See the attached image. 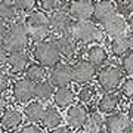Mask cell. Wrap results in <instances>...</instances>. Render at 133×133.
Here are the masks:
<instances>
[{
	"label": "cell",
	"instance_id": "16",
	"mask_svg": "<svg viewBox=\"0 0 133 133\" xmlns=\"http://www.w3.org/2000/svg\"><path fill=\"white\" fill-rule=\"evenodd\" d=\"M31 64L30 62V55L27 52H14L9 53V59H8V70H9V74L12 76H22L28 65Z\"/></svg>",
	"mask_w": 133,
	"mask_h": 133
},
{
	"label": "cell",
	"instance_id": "3",
	"mask_svg": "<svg viewBox=\"0 0 133 133\" xmlns=\"http://www.w3.org/2000/svg\"><path fill=\"white\" fill-rule=\"evenodd\" d=\"M31 55L37 64L44 68H52L59 62H62V56L58 50L56 44L52 40H42V42L31 44Z\"/></svg>",
	"mask_w": 133,
	"mask_h": 133
},
{
	"label": "cell",
	"instance_id": "20",
	"mask_svg": "<svg viewBox=\"0 0 133 133\" xmlns=\"http://www.w3.org/2000/svg\"><path fill=\"white\" fill-rule=\"evenodd\" d=\"M62 121H64V117H62L61 111L56 107H53V105L44 107L42 120H40V123H42L43 127L49 129V130H53V129L62 126Z\"/></svg>",
	"mask_w": 133,
	"mask_h": 133
},
{
	"label": "cell",
	"instance_id": "2",
	"mask_svg": "<svg viewBox=\"0 0 133 133\" xmlns=\"http://www.w3.org/2000/svg\"><path fill=\"white\" fill-rule=\"evenodd\" d=\"M24 25L28 33L30 42L37 43L42 40H46L49 37V24H48V15L43 10H33L31 14L25 15Z\"/></svg>",
	"mask_w": 133,
	"mask_h": 133
},
{
	"label": "cell",
	"instance_id": "26",
	"mask_svg": "<svg viewBox=\"0 0 133 133\" xmlns=\"http://www.w3.org/2000/svg\"><path fill=\"white\" fill-rule=\"evenodd\" d=\"M84 133H102L104 130V117L101 112H90L87 114L84 121Z\"/></svg>",
	"mask_w": 133,
	"mask_h": 133
},
{
	"label": "cell",
	"instance_id": "43",
	"mask_svg": "<svg viewBox=\"0 0 133 133\" xmlns=\"http://www.w3.org/2000/svg\"><path fill=\"white\" fill-rule=\"evenodd\" d=\"M127 8H129V12L133 14V0H129L127 2Z\"/></svg>",
	"mask_w": 133,
	"mask_h": 133
},
{
	"label": "cell",
	"instance_id": "40",
	"mask_svg": "<svg viewBox=\"0 0 133 133\" xmlns=\"http://www.w3.org/2000/svg\"><path fill=\"white\" fill-rule=\"evenodd\" d=\"M127 117L133 121V101L129 104V108H127Z\"/></svg>",
	"mask_w": 133,
	"mask_h": 133
},
{
	"label": "cell",
	"instance_id": "23",
	"mask_svg": "<svg viewBox=\"0 0 133 133\" xmlns=\"http://www.w3.org/2000/svg\"><path fill=\"white\" fill-rule=\"evenodd\" d=\"M43 111H44V105L38 101H31L28 104L25 105L24 111H22V115L25 118L28 120L30 123H40L42 120V115H43Z\"/></svg>",
	"mask_w": 133,
	"mask_h": 133
},
{
	"label": "cell",
	"instance_id": "4",
	"mask_svg": "<svg viewBox=\"0 0 133 133\" xmlns=\"http://www.w3.org/2000/svg\"><path fill=\"white\" fill-rule=\"evenodd\" d=\"M123 76L124 72L121 70V66L115 65V64L102 66L99 71L96 72L98 83H99L101 89L105 92H115V89H118L121 81H123L124 78Z\"/></svg>",
	"mask_w": 133,
	"mask_h": 133
},
{
	"label": "cell",
	"instance_id": "27",
	"mask_svg": "<svg viewBox=\"0 0 133 133\" xmlns=\"http://www.w3.org/2000/svg\"><path fill=\"white\" fill-rule=\"evenodd\" d=\"M77 98H78L81 105H92L98 99V89H96V86L83 84V87L77 93Z\"/></svg>",
	"mask_w": 133,
	"mask_h": 133
},
{
	"label": "cell",
	"instance_id": "34",
	"mask_svg": "<svg viewBox=\"0 0 133 133\" xmlns=\"http://www.w3.org/2000/svg\"><path fill=\"white\" fill-rule=\"evenodd\" d=\"M115 14L123 16V18H127L129 16V8H127V2L124 0H120V2H115Z\"/></svg>",
	"mask_w": 133,
	"mask_h": 133
},
{
	"label": "cell",
	"instance_id": "28",
	"mask_svg": "<svg viewBox=\"0 0 133 133\" xmlns=\"http://www.w3.org/2000/svg\"><path fill=\"white\" fill-rule=\"evenodd\" d=\"M111 52L114 56H121L123 58L126 53L129 52V37L124 34V36H120V37L111 38Z\"/></svg>",
	"mask_w": 133,
	"mask_h": 133
},
{
	"label": "cell",
	"instance_id": "9",
	"mask_svg": "<svg viewBox=\"0 0 133 133\" xmlns=\"http://www.w3.org/2000/svg\"><path fill=\"white\" fill-rule=\"evenodd\" d=\"M104 129L107 133H132L133 121L126 114L114 112L104 118Z\"/></svg>",
	"mask_w": 133,
	"mask_h": 133
},
{
	"label": "cell",
	"instance_id": "22",
	"mask_svg": "<svg viewBox=\"0 0 133 133\" xmlns=\"http://www.w3.org/2000/svg\"><path fill=\"white\" fill-rule=\"evenodd\" d=\"M19 18V12L15 6L14 0H0V19L6 24L15 22Z\"/></svg>",
	"mask_w": 133,
	"mask_h": 133
},
{
	"label": "cell",
	"instance_id": "11",
	"mask_svg": "<svg viewBox=\"0 0 133 133\" xmlns=\"http://www.w3.org/2000/svg\"><path fill=\"white\" fill-rule=\"evenodd\" d=\"M52 42L56 44L58 50L61 53L62 58H65L66 61H71L74 59L77 55V50H78V44L74 38L71 37V34H61V36H53Z\"/></svg>",
	"mask_w": 133,
	"mask_h": 133
},
{
	"label": "cell",
	"instance_id": "7",
	"mask_svg": "<svg viewBox=\"0 0 133 133\" xmlns=\"http://www.w3.org/2000/svg\"><path fill=\"white\" fill-rule=\"evenodd\" d=\"M48 24L49 31L53 36H61V34L70 33V28L72 25V18L68 12L62 10H53L48 15Z\"/></svg>",
	"mask_w": 133,
	"mask_h": 133
},
{
	"label": "cell",
	"instance_id": "37",
	"mask_svg": "<svg viewBox=\"0 0 133 133\" xmlns=\"http://www.w3.org/2000/svg\"><path fill=\"white\" fill-rule=\"evenodd\" d=\"M50 133H72V130L68 126H59V127L50 130Z\"/></svg>",
	"mask_w": 133,
	"mask_h": 133
},
{
	"label": "cell",
	"instance_id": "12",
	"mask_svg": "<svg viewBox=\"0 0 133 133\" xmlns=\"http://www.w3.org/2000/svg\"><path fill=\"white\" fill-rule=\"evenodd\" d=\"M93 6V0H71L68 5V14L72 21H86L92 18Z\"/></svg>",
	"mask_w": 133,
	"mask_h": 133
},
{
	"label": "cell",
	"instance_id": "45",
	"mask_svg": "<svg viewBox=\"0 0 133 133\" xmlns=\"http://www.w3.org/2000/svg\"><path fill=\"white\" fill-rule=\"evenodd\" d=\"M117 2H120V0H117Z\"/></svg>",
	"mask_w": 133,
	"mask_h": 133
},
{
	"label": "cell",
	"instance_id": "38",
	"mask_svg": "<svg viewBox=\"0 0 133 133\" xmlns=\"http://www.w3.org/2000/svg\"><path fill=\"white\" fill-rule=\"evenodd\" d=\"M6 105H8V101H6L5 95H3V93H0V115H2V112H3L6 108H8Z\"/></svg>",
	"mask_w": 133,
	"mask_h": 133
},
{
	"label": "cell",
	"instance_id": "25",
	"mask_svg": "<svg viewBox=\"0 0 133 133\" xmlns=\"http://www.w3.org/2000/svg\"><path fill=\"white\" fill-rule=\"evenodd\" d=\"M24 78L30 80L31 83H38V81H43L48 78V68H44L43 65L34 62V64H30L27 71L24 72Z\"/></svg>",
	"mask_w": 133,
	"mask_h": 133
},
{
	"label": "cell",
	"instance_id": "46",
	"mask_svg": "<svg viewBox=\"0 0 133 133\" xmlns=\"http://www.w3.org/2000/svg\"><path fill=\"white\" fill-rule=\"evenodd\" d=\"M132 133H133V130H132Z\"/></svg>",
	"mask_w": 133,
	"mask_h": 133
},
{
	"label": "cell",
	"instance_id": "24",
	"mask_svg": "<svg viewBox=\"0 0 133 133\" xmlns=\"http://www.w3.org/2000/svg\"><path fill=\"white\" fill-rule=\"evenodd\" d=\"M53 92H55L53 90V86L49 83L48 78L34 84V98H36L38 102H42V104L49 102V101L52 99Z\"/></svg>",
	"mask_w": 133,
	"mask_h": 133
},
{
	"label": "cell",
	"instance_id": "39",
	"mask_svg": "<svg viewBox=\"0 0 133 133\" xmlns=\"http://www.w3.org/2000/svg\"><path fill=\"white\" fill-rule=\"evenodd\" d=\"M126 22H127V28L133 33V14H132V15H129V16H127Z\"/></svg>",
	"mask_w": 133,
	"mask_h": 133
},
{
	"label": "cell",
	"instance_id": "31",
	"mask_svg": "<svg viewBox=\"0 0 133 133\" xmlns=\"http://www.w3.org/2000/svg\"><path fill=\"white\" fill-rule=\"evenodd\" d=\"M121 70L123 72L133 76V53H126L121 59Z\"/></svg>",
	"mask_w": 133,
	"mask_h": 133
},
{
	"label": "cell",
	"instance_id": "21",
	"mask_svg": "<svg viewBox=\"0 0 133 133\" xmlns=\"http://www.w3.org/2000/svg\"><path fill=\"white\" fill-rule=\"evenodd\" d=\"M53 104L56 108H68L76 101V92L71 87H61L53 92Z\"/></svg>",
	"mask_w": 133,
	"mask_h": 133
},
{
	"label": "cell",
	"instance_id": "1",
	"mask_svg": "<svg viewBox=\"0 0 133 133\" xmlns=\"http://www.w3.org/2000/svg\"><path fill=\"white\" fill-rule=\"evenodd\" d=\"M0 44L9 53L14 52H27L30 48V37L27 33V28L22 21H15L6 25V30L2 38Z\"/></svg>",
	"mask_w": 133,
	"mask_h": 133
},
{
	"label": "cell",
	"instance_id": "14",
	"mask_svg": "<svg viewBox=\"0 0 133 133\" xmlns=\"http://www.w3.org/2000/svg\"><path fill=\"white\" fill-rule=\"evenodd\" d=\"M87 109L84 108V105L81 104H72L71 107H68L66 109V126L71 130H80L84 126V121L87 118Z\"/></svg>",
	"mask_w": 133,
	"mask_h": 133
},
{
	"label": "cell",
	"instance_id": "30",
	"mask_svg": "<svg viewBox=\"0 0 133 133\" xmlns=\"http://www.w3.org/2000/svg\"><path fill=\"white\" fill-rule=\"evenodd\" d=\"M120 90H121L123 96H126L129 99H133V77H129V78L121 81Z\"/></svg>",
	"mask_w": 133,
	"mask_h": 133
},
{
	"label": "cell",
	"instance_id": "17",
	"mask_svg": "<svg viewBox=\"0 0 133 133\" xmlns=\"http://www.w3.org/2000/svg\"><path fill=\"white\" fill-rule=\"evenodd\" d=\"M102 28H104L105 34L109 38H115V37H120V36H124L126 34L127 22H126V18H123V16H120V15L115 14L111 18L107 19L105 22H102Z\"/></svg>",
	"mask_w": 133,
	"mask_h": 133
},
{
	"label": "cell",
	"instance_id": "6",
	"mask_svg": "<svg viewBox=\"0 0 133 133\" xmlns=\"http://www.w3.org/2000/svg\"><path fill=\"white\" fill-rule=\"evenodd\" d=\"M48 80L49 83L56 87H68L70 83L72 81L71 78V65L66 62H59L56 65H53L50 70L48 71Z\"/></svg>",
	"mask_w": 133,
	"mask_h": 133
},
{
	"label": "cell",
	"instance_id": "41",
	"mask_svg": "<svg viewBox=\"0 0 133 133\" xmlns=\"http://www.w3.org/2000/svg\"><path fill=\"white\" fill-rule=\"evenodd\" d=\"M6 22L5 21H2V19H0V38H2V36H3V33H5V30H6Z\"/></svg>",
	"mask_w": 133,
	"mask_h": 133
},
{
	"label": "cell",
	"instance_id": "13",
	"mask_svg": "<svg viewBox=\"0 0 133 133\" xmlns=\"http://www.w3.org/2000/svg\"><path fill=\"white\" fill-rule=\"evenodd\" d=\"M22 121H24L22 111H19L14 107H9L0 115V129L5 132H14L22 126Z\"/></svg>",
	"mask_w": 133,
	"mask_h": 133
},
{
	"label": "cell",
	"instance_id": "32",
	"mask_svg": "<svg viewBox=\"0 0 133 133\" xmlns=\"http://www.w3.org/2000/svg\"><path fill=\"white\" fill-rule=\"evenodd\" d=\"M61 3V0H38V5L43 12H53L58 9V6Z\"/></svg>",
	"mask_w": 133,
	"mask_h": 133
},
{
	"label": "cell",
	"instance_id": "19",
	"mask_svg": "<svg viewBox=\"0 0 133 133\" xmlns=\"http://www.w3.org/2000/svg\"><path fill=\"white\" fill-rule=\"evenodd\" d=\"M120 102L121 99L115 92H105L101 98H98V111L105 115L114 114L120 107Z\"/></svg>",
	"mask_w": 133,
	"mask_h": 133
},
{
	"label": "cell",
	"instance_id": "44",
	"mask_svg": "<svg viewBox=\"0 0 133 133\" xmlns=\"http://www.w3.org/2000/svg\"><path fill=\"white\" fill-rule=\"evenodd\" d=\"M61 2H66V0H61Z\"/></svg>",
	"mask_w": 133,
	"mask_h": 133
},
{
	"label": "cell",
	"instance_id": "18",
	"mask_svg": "<svg viewBox=\"0 0 133 133\" xmlns=\"http://www.w3.org/2000/svg\"><path fill=\"white\" fill-rule=\"evenodd\" d=\"M115 15V2L114 0H98L93 6L92 18H95V22H105L108 18Z\"/></svg>",
	"mask_w": 133,
	"mask_h": 133
},
{
	"label": "cell",
	"instance_id": "36",
	"mask_svg": "<svg viewBox=\"0 0 133 133\" xmlns=\"http://www.w3.org/2000/svg\"><path fill=\"white\" fill-rule=\"evenodd\" d=\"M8 59H9V52L0 44V70L6 68V65H8Z\"/></svg>",
	"mask_w": 133,
	"mask_h": 133
},
{
	"label": "cell",
	"instance_id": "42",
	"mask_svg": "<svg viewBox=\"0 0 133 133\" xmlns=\"http://www.w3.org/2000/svg\"><path fill=\"white\" fill-rule=\"evenodd\" d=\"M127 37H129V50L133 53V33L130 36H127Z\"/></svg>",
	"mask_w": 133,
	"mask_h": 133
},
{
	"label": "cell",
	"instance_id": "10",
	"mask_svg": "<svg viewBox=\"0 0 133 133\" xmlns=\"http://www.w3.org/2000/svg\"><path fill=\"white\" fill-rule=\"evenodd\" d=\"M12 96L18 104H28L34 99V83L27 78H18L12 84Z\"/></svg>",
	"mask_w": 133,
	"mask_h": 133
},
{
	"label": "cell",
	"instance_id": "33",
	"mask_svg": "<svg viewBox=\"0 0 133 133\" xmlns=\"http://www.w3.org/2000/svg\"><path fill=\"white\" fill-rule=\"evenodd\" d=\"M12 133H43V130L38 127L37 124H25V126H21L19 129L14 130Z\"/></svg>",
	"mask_w": 133,
	"mask_h": 133
},
{
	"label": "cell",
	"instance_id": "35",
	"mask_svg": "<svg viewBox=\"0 0 133 133\" xmlns=\"http://www.w3.org/2000/svg\"><path fill=\"white\" fill-rule=\"evenodd\" d=\"M10 87V77L8 72L0 70V93H5Z\"/></svg>",
	"mask_w": 133,
	"mask_h": 133
},
{
	"label": "cell",
	"instance_id": "5",
	"mask_svg": "<svg viewBox=\"0 0 133 133\" xmlns=\"http://www.w3.org/2000/svg\"><path fill=\"white\" fill-rule=\"evenodd\" d=\"M71 37L77 42V44H86V43L95 42L99 37V28L96 22L86 19V21H72V25L70 28Z\"/></svg>",
	"mask_w": 133,
	"mask_h": 133
},
{
	"label": "cell",
	"instance_id": "15",
	"mask_svg": "<svg viewBox=\"0 0 133 133\" xmlns=\"http://www.w3.org/2000/svg\"><path fill=\"white\" fill-rule=\"evenodd\" d=\"M84 58L87 62H90L92 65L95 66V68H102V66L107 65V62H108V52H107V49L104 46H101L98 43L95 44H90V46H87L84 50H81Z\"/></svg>",
	"mask_w": 133,
	"mask_h": 133
},
{
	"label": "cell",
	"instance_id": "8",
	"mask_svg": "<svg viewBox=\"0 0 133 133\" xmlns=\"http://www.w3.org/2000/svg\"><path fill=\"white\" fill-rule=\"evenodd\" d=\"M96 76V68L86 59H77L71 65V78L77 84H87Z\"/></svg>",
	"mask_w": 133,
	"mask_h": 133
},
{
	"label": "cell",
	"instance_id": "29",
	"mask_svg": "<svg viewBox=\"0 0 133 133\" xmlns=\"http://www.w3.org/2000/svg\"><path fill=\"white\" fill-rule=\"evenodd\" d=\"M14 3L19 14L28 15L33 10H36V8L38 5V0H14Z\"/></svg>",
	"mask_w": 133,
	"mask_h": 133
}]
</instances>
